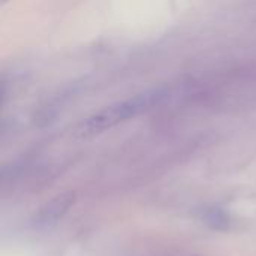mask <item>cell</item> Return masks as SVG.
I'll return each mask as SVG.
<instances>
[{"label": "cell", "mask_w": 256, "mask_h": 256, "mask_svg": "<svg viewBox=\"0 0 256 256\" xmlns=\"http://www.w3.org/2000/svg\"><path fill=\"white\" fill-rule=\"evenodd\" d=\"M162 94L159 92H153V93H146V94L136 96L130 100L116 104L112 106H106L105 110L99 111L98 114H94L93 117H90L86 122V124L82 126V134L94 135V134H100L106 129H111L116 124L126 122V120L147 111L148 108H152L156 104V100Z\"/></svg>", "instance_id": "6da1fadb"}, {"label": "cell", "mask_w": 256, "mask_h": 256, "mask_svg": "<svg viewBox=\"0 0 256 256\" xmlns=\"http://www.w3.org/2000/svg\"><path fill=\"white\" fill-rule=\"evenodd\" d=\"M74 202H75V194L72 192H66L52 198L45 206H42L39 212L34 214L33 225L36 228H46L56 225L69 212Z\"/></svg>", "instance_id": "7a4b0ae2"}]
</instances>
